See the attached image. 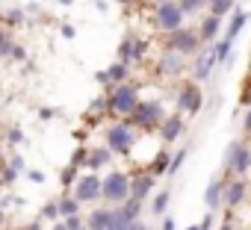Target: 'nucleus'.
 <instances>
[{"instance_id":"f257e3e1","label":"nucleus","mask_w":251,"mask_h":230,"mask_svg":"<svg viewBox=\"0 0 251 230\" xmlns=\"http://www.w3.org/2000/svg\"><path fill=\"white\" fill-rule=\"evenodd\" d=\"M136 106H139V89L136 86H130L127 80L112 86V92L106 97V109H112L115 115H130Z\"/></svg>"},{"instance_id":"f03ea898","label":"nucleus","mask_w":251,"mask_h":230,"mask_svg":"<svg viewBox=\"0 0 251 230\" xmlns=\"http://www.w3.org/2000/svg\"><path fill=\"white\" fill-rule=\"evenodd\" d=\"M100 198L109 204H124L130 198V174L127 171H109L106 177H100Z\"/></svg>"},{"instance_id":"7ed1b4c3","label":"nucleus","mask_w":251,"mask_h":230,"mask_svg":"<svg viewBox=\"0 0 251 230\" xmlns=\"http://www.w3.org/2000/svg\"><path fill=\"white\" fill-rule=\"evenodd\" d=\"M133 145H136V133H133L130 124H112V127L106 130V148H109L112 154L127 157V154L133 151Z\"/></svg>"},{"instance_id":"20e7f679","label":"nucleus","mask_w":251,"mask_h":230,"mask_svg":"<svg viewBox=\"0 0 251 230\" xmlns=\"http://www.w3.org/2000/svg\"><path fill=\"white\" fill-rule=\"evenodd\" d=\"M201 47V39H198V30H186V27H177L169 33V50H177L180 56H195Z\"/></svg>"},{"instance_id":"39448f33","label":"nucleus","mask_w":251,"mask_h":230,"mask_svg":"<svg viewBox=\"0 0 251 230\" xmlns=\"http://www.w3.org/2000/svg\"><path fill=\"white\" fill-rule=\"evenodd\" d=\"M183 9L177 6V0H163V3H157V27L172 33L177 27H183Z\"/></svg>"},{"instance_id":"423d86ee","label":"nucleus","mask_w":251,"mask_h":230,"mask_svg":"<svg viewBox=\"0 0 251 230\" xmlns=\"http://www.w3.org/2000/svg\"><path fill=\"white\" fill-rule=\"evenodd\" d=\"M74 198H77L80 204H95V201H100V177H98V171H89V174H83V177L77 180Z\"/></svg>"},{"instance_id":"0eeeda50","label":"nucleus","mask_w":251,"mask_h":230,"mask_svg":"<svg viewBox=\"0 0 251 230\" xmlns=\"http://www.w3.org/2000/svg\"><path fill=\"white\" fill-rule=\"evenodd\" d=\"M133 124H139L142 130H151V127H160V121L166 118L163 115V109H160V103H139L133 112Z\"/></svg>"},{"instance_id":"6e6552de","label":"nucleus","mask_w":251,"mask_h":230,"mask_svg":"<svg viewBox=\"0 0 251 230\" xmlns=\"http://www.w3.org/2000/svg\"><path fill=\"white\" fill-rule=\"evenodd\" d=\"M201 103H204L201 89H198L195 83H186V86L180 89V94H177V112H180V115H195V112L201 109Z\"/></svg>"},{"instance_id":"1a4fd4ad","label":"nucleus","mask_w":251,"mask_h":230,"mask_svg":"<svg viewBox=\"0 0 251 230\" xmlns=\"http://www.w3.org/2000/svg\"><path fill=\"white\" fill-rule=\"evenodd\" d=\"M248 165H251V151L245 145H239V142L230 145V151H227V168L236 171V174H245Z\"/></svg>"},{"instance_id":"9d476101","label":"nucleus","mask_w":251,"mask_h":230,"mask_svg":"<svg viewBox=\"0 0 251 230\" xmlns=\"http://www.w3.org/2000/svg\"><path fill=\"white\" fill-rule=\"evenodd\" d=\"M142 56H145V42L142 39H124L121 42V50H118V59L121 62L130 65V62H139Z\"/></svg>"},{"instance_id":"9b49d317","label":"nucleus","mask_w":251,"mask_h":230,"mask_svg":"<svg viewBox=\"0 0 251 230\" xmlns=\"http://www.w3.org/2000/svg\"><path fill=\"white\" fill-rule=\"evenodd\" d=\"M180 133H183V118H180V112H177V115H166V118L160 121V136H163L166 145L175 142V139H180Z\"/></svg>"},{"instance_id":"f8f14e48","label":"nucleus","mask_w":251,"mask_h":230,"mask_svg":"<svg viewBox=\"0 0 251 230\" xmlns=\"http://www.w3.org/2000/svg\"><path fill=\"white\" fill-rule=\"evenodd\" d=\"M219 30H222V18H219V15H213V12H207V18H204V21H201V27H198V39H201V45L216 42Z\"/></svg>"},{"instance_id":"ddd939ff","label":"nucleus","mask_w":251,"mask_h":230,"mask_svg":"<svg viewBox=\"0 0 251 230\" xmlns=\"http://www.w3.org/2000/svg\"><path fill=\"white\" fill-rule=\"evenodd\" d=\"M86 227L89 230H112V207H95Z\"/></svg>"},{"instance_id":"4468645a","label":"nucleus","mask_w":251,"mask_h":230,"mask_svg":"<svg viewBox=\"0 0 251 230\" xmlns=\"http://www.w3.org/2000/svg\"><path fill=\"white\" fill-rule=\"evenodd\" d=\"M183 68H186V62L180 59V53H177V50H169V53H163V56H160V71H163V74L177 77V74H183Z\"/></svg>"},{"instance_id":"2eb2a0df","label":"nucleus","mask_w":251,"mask_h":230,"mask_svg":"<svg viewBox=\"0 0 251 230\" xmlns=\"http://www.w3.org/2000/svg\"><path fill=\"white\" fill-rule=\"evenodd\" d=\"M154 174H136V177H130V195L133 198H139V201H145L148 195H151V189H154Z\"/></svg>"},{"instance_id":"dca6fc26","label":"nucleus","mask_w":251,"mask_h":230,"mask_svg":"<svg viewBox=\"0 0 251 230\" xmlns=\"http://www.w3.org/2000/svg\"><path fill=\"white\" fill-rule=\"evenodd\" d=\"M242 198H245V183H242V180H230V183L225 186L222 204H227V207H239Z\"/></svg>"},{"instance_id":"f3484780","label":"nucleus","mask_w":251,"mask_h":230,"mask_svg":"<svg viewBox=\"0 0 251 230\" xmlns=\"http://www.w3.org/2000/svg\"><path fill=\"white\" fill-rule=\"evenodd\" d=\"M222 195H225V183H222V180H213V183L207 186V192H204V207H207L210 212H216V209L222 207Z\"/></svg>"},{"instance_id":"a211bd4d","label":"nucleus","mask_w":251,"mask_h":230,"mask_svg":"<svg viewBox=\"0 0 251 230\" xmlns=\"http://www.w3.org/2000/svg\"><path fill=\"white\" fill-rule=\"evenodd\" d=\"M109 160H112V151H109V148H95V151H89L86 165H89V171H100Z\"/></svg>"},{"instance_id":"6ab92c4d","label":"nucleus","mask_w":251,"mask_h":230,"mask_svg":"<svg viewBox=\"0 0 251 230\" xmlns=\"http://www.w3.org/2000/svg\"><path fill=\"white\" fill-rule=\"evenodd\" d=\"M219 59H216V53L213 50H207V53H198V59H195V77H207L210 71H213V65H216Z\"/></svg>"},{"instance_id":"aec40b11","label":"nucleus","mask_w":251,"mask_h":230,"mask_svg":"<svg viewBox=\"0 0 251 230\" xmlns=\"http://www.w3.org/2000/svg\"><path fill=\"white\" fill-rule=\"evenodd\" d=\"M130 221H133V218H130V212L124 209L121 204H118V207H112V230H127V227H130Z\"/></svg>"},{"instance_id":"412c9836","label":"nucleus","mask_w":251,"mask_h":230,"mask_svg":"<svg viewBox=\"0 0 251 230\" xmlns=\"http://www.w3.org/2000/svg\"><path fill=\"white\" fill-rule=\"evenodd\" d=\"M245 21H248V12L236 9V12H233V18H230V27H227V36H225V39H227V42H233V39L239 36V30L245 27Z\"/></svg>"},{"instance_id":"4be33fe9","label":"nucleus","mask_w":251,"mask_h":230,"mask_svg":"<svg viewBox=\"0 0 251 230\" xmlns=\"http://www.w3.org/2000/svg\"><path fill=\"white\" fill-rule=\"evenodd\" d=\"M106 74H109V83L115 86V83H124V80H127V62H112L109 68H106Z\"/></svg>"},{"instance_id":"5701e85b","label":"nucleus","mask_w":251,"mask_h":230,"mask_svg":"<svg viewBox=\"0 0 251 230\" xmlns=\"http://www.w3.org/2000/svg\"><path fill=\"white\" fill-rule=\"evenodd\" d=\"M56 204H59V215H62V218H68V215H77V212H80V207H83L77 198H59Z\"/></svg>"},{"instance_id":"b1692460","label":"nucleus","mask_w":251,"mask_h":230,"mask_svg":"<svg viewBox=\"0 0 251 230\" xmlns=\"http://www.w3.org/2000/svg\"><path fill=\"white\" fill-rule=\"evenodd\" d=\"M207 6H210V12H213V15L225 18L227 12H233V0H207Z\"/></svg>"},{"instance_id":"393cba45","label":"nucleus","mask_w":251,"mask_h":230,"mask_svg":"<svg viewBox=\"0 0 251 230\" xmlns=\"http://www.w3.org/2000/svg\"><path fill=\"white\" fill-rule=\"evenodd\" d=\"M177 6L183 9V15H198L207 6V0H177Z\"/></svg>"},{"instance_id":"a878e982","label":"nucleus","mask_w":251,"mask_h":230,"mask_svg":"<svg viewBox=\"0 0 251 230\" xmlns=\"http://www.w3.org/2000/svg\"><path fill=\"white\" fill-rule=\"evenodd\" d=\"M169 201H172V195H169V189H163V192H157V198H154V215H163L166 212V207H169Z\"/></svg>"},{"instance_id":"bb28decb","label":"nucleus","mask_w":251,"mask_h":230,"mask_svg":"<svg viewBox=\"0 0 251 230\" xmlns=\"http://www.w3.org/2000/svg\"><path fill=\"white\" fill-rule=\"evenodd\" d=\"M121 207H124V209H127V212H130V218H139V209H142V201L130 195V198H127V201H124Z\"/></svg>"},{"instance_id":"cd10ccee","label":"nucleus","mask_w":251,"mask_h":230,"mask_svg":"<svg viewBox=\"0 0 251 230\" xmlns=\"http://www.w3.org/2000/svg\"><path fill=\"white\" fill-rule=\"evenodd\" d=\"M186 154H189V151H177V154H175V160L169 162V174H177V168L183 165V160H186Z\"/></svg>"},{"instance_id":"c85d7f7f","label":"nucleus","mask_w":251,"mask_h":230,"mask_svg":"<svg viewBox=\"0 0 251 230\" xmlns=\"http://www.w3.org/2000/svg\"><path fill=\"white\" fill-rule=\"evenodd\" d=\"M166 165H169V154H160V157L154 160V171H151V174H154V177H157V174H163V171H166Z\"/></svg>"},{"instance_id":"c756f323","label":"nucleus","mask_w":251,"mask_h":230,"mask_svg":"<svg viewBox=\"0 0 251 230\" xmlns=\"http://www.w3.org/2000/svg\"><path fill=\"white\" fill-rule=\"evenodd\" d=\"M42 212H45V218H56V215H59V204H56V201H50Z\"/></svg>"},{"instance_id":"7c9ffc66","label":"nucleus","mask_w":251,"mask_h":230,"mask_svg":"<svg viewBox=\"0 0 251 230\" xmlns=\"http://www.w3.org/2000/svg\"><path fill=\"white\" fill-rule=\"evenodd\" d=\"M74 174H77V168H74V165H71V168H65V174H62V183L68 186V183L74 180Z\"/></svg>"},{"instance_id":"2f4dec72","label":"nucleus","mask_w":251,"mask_h":230,"mask_svg":"<svg viewBox=\"0 0 251 230\" xmlns=\"http://www.w3.org/2000/svg\"><path fill=\"white\" fill-rule=\"evenodd\" d=\"M127 230H148V224H145V221H142V218H133V221H130V227H127Z\"/></svg>"},{"instance_id":"473e14b6","label":"nucleus","mask_w":251,"mask_h":230,"mask_svg":"<svg viewBox=\"0 0 251 230\" xmlns=\"http://www.w3.org/2000/svg\"><path fill=\"white\" fill-rule=\"evenodd\" d=\"M98 83H100V86H112V83H109V74H106V71H100V74H98Z\"/></svg>"},{"instance_id":"72a5a7b5","label":"nucleus","mask_w":251,"mask_h":230,"mask_svg":"<svg viewBox=\"0 0 251 230\" xmlns=\"http://www.w3.org/2000/svg\"><path fill=\"white\" fill-rule=\"evenodd\" d=\"M9 21L18 24V21H21V12H18V9H9Z\"/></svg>"},{"instance_id":"f704fd0d","label":"nucleus","mask_w":251,"mask_h":230,"mask_svg":"<svg viewBox=\"0 0 251 230\" xmlns=\"http://www.w3.org/2000/svg\"><path fill=\"white\" fill-rule=\"evenodd\" d=\"M160 230H175V218H169V215H166V221H163V227H160Z\"/></svg>"},{"instance_id":"c9c22d12","label":"nucleus","mask_w":251,"mask_h":230,"mask_svg":"<svg viewBox=\"0 0 251 230\" xmlns=\"http://www.w3.org/2000/svg\"><path fill=\"white\" fill-rule=\"evenodd\" d=\"M245 133L251 136V109H248V115H245Z\"/></svg>"},{"instance_id":"e433bc0d","label":"nucleus","mask_w":251,"mask_h":230,"mask_svg":"<svg viewBox=\"0 0 251 230\" xmlns=\"http://www.w3.org/2000/svg\"><path fill=\"white\" fill-rule=\"evenodd\" d=\"M53 230H68V224H65V221H59V224H56Z\"/></svg>"},{"instance_id":"4c0bfd02","label":"nucleus","mask_w":251,"mask_h":230,"mask_svg":"<svg viewBox=\"0 0 251 230\" xmlns=\"http://www.w3.org/2000/svg\"><path fill=\"white\" fill-rule=\"evenodd\" d=\"M219 230H233V224H230V221H225V224H222Z\"/></svg>"},{"instance_id":"58836bf2","label":"nucleus","mask_w":251,"mask_h":230,"mask_svg":"<svg viewBox=\"0 0 251 230\" xmlns=\"http://www.w3.org/2000/svg\"><path fill=\"white\" fill-rule=\"evenodd\" d=\"M27 230H42V224H30V227H27Z\"/></svg>"},{"instance_id":"ea45409f","label":"nucleus","mask_w":251,"mask_h":230,"mask_svg":"<svg viewBox=\"0 0 251 230\" xmlns=\"http://www.w3.org/2000/svg\"><path fill=\"white\" fill-rule=\"evenodd\" d=\"M59 3H65V6H68V3H74V0H59Z\"/></svg>"},{"instance_id":"a19ab883","label":"nucleus","mask_w":251,"mask_h":230,"mask_svg":"<svg viewBox=\"0 0 251 230\" xmlns=\"http://www.w3.org/2000/svg\"><path fill=\"white\" fill-rule=\"evenodd\" d=\"M186 230H198V227H186Z\"/></svg>"},{"instance_id":"79ce46f5","label":"nucleus","mask_w":251,"mask_h":230,"mask_svg":"<svg viewBox=\"0 0 251 230\" xmlns=\"http://www.w3.org/2000/svg\"><path fill=\"white\" fill-rule=\"evenodd\" d=\"M80 230H89V227H86V224H83V227H80Z\"/></svg>"},{"instance_id":"37998d69","label":"nucleus","mask_w":251,"mask_h":230,"mask_svg":"<svg viewBox=\"0 0 251 230\" xmlns=\"http://www.w3.org/2000/svg\"><path fill=\"white\" fill-rule=\"evenodd\" d=\"M157 3H163V0H157Z\"/></svg>"}]
</instances>
